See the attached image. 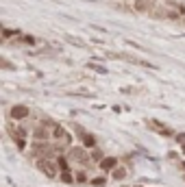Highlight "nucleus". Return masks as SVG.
<instances>
[{
  "mask_svg": "<svg viewBox=\"0 0 185 187\" xmlns=\"http://www.w3.org/2000/svg\"><path fill=\"white\" fill-rule=\"evenodd\" d=\"M35 165H37V170H42V172L46 174L48 179H54V176H59V168H57L54 159H48V157H44V159H39Z\"/></svg>",
  "mask_w": 185,
  "mask_h": 187,
  "instance_id": "obj_1",
  "label": "nucleus"
},
{
  "mask_svg": "<svg viewBox=\"0 0 185 187\" xmlns=\"http://www.w3.org/2000/svg\"><path fill=\"white\" fill-rule=\"evenodd\" d=\"M52 139L61 141V144H72V137L68 135V131H65L61 124H54V126H52Z\"/></svg>",
  "mask_w": 185,
  "mask_h": 187,
  "instance_id": "obj_2",
  "label": "nucleus"
},
{
  "mask_svg": "<svg viewBox=\"0 0 185 187\" xmlns=\"http://www.w3.org/2000/svg\"><path fill=\"white\" fill-rule=\"evenodd\" d=\"M98 165H100V170H102V172H111V170L118 165V159H116V157H102Z\"/></svg>",
  "mask_w": 185,
  "mask_h": 187,
  "instance_id": "obj_3",
  "label": "nucleus"
},
{
  "mask_svg": "<svg viewBox=\"0 0 185 187\" xmlns=\"http://www.w3.org/2000/svg\"><path fill=\"white\" fill-rule=\"evenodd\" d=\"M28 115V107H24V104H15L13 109H11V118L13 120H22V118H26Z\"/></svg>",
  "mask_w": 185,
  "mask_h": 187,
  "instance_id": "obj_4",
  "label": "nucleus"
},
{
  "mask_svg": "<svg viewBox=\"0 0 185 187\" xmlns=\"http://www.w3.org/2000/svg\"><path fill=\"white\" fill-rule=\"evenodd\" d=\"M126 174H129V172H126V168H124V165H116V168L111 170V176H113L116 181H124V179H126Z\"/></svg>",
  "mask_w": 185,
  "mask_h": 187,
  "instance_id": "obj_5",
  "label": "nucleus"
},
{
  "mask_svg": "<svg viewBox=\"0 0 185 187\" xmlns=\"http://www.w3.org/2000/svg\"><path fill=\"white\" fill-rule=\"evenodd\" d=\"M54 163H57V168H59V174H61V172H70V163H68L65 157H57Z\"/></svg>",
  "mask_w": 185,
  "mask_h": 187,
  "instance_id": "obj_6",
  "label": "nucleus"
},
{
  "mask_svg": "<svg viewBox=\"0 0 185 187\" xmlns=\"http://www.w3.org/2000/svg\"><path fill=\"white\" fill-rule=\"evenodd\" d=\"M74 183H79V185H85V183H90V179H87V172H85V170H79V172H76V176H74Z\"/></svg>",
  "mask_w": 185,
  "mask_h": 187,
  "instance_id": "obj_7",
  "label": "nucleus"
},
{
  "mask_svg": "<svg viewBox=\"0 0 185 187\" xmlns=\"http://www.w3.org/2000/svg\"><path fill=\"white\" fill-rule=\"evenodd\" d=\"M72 154H74V159H76V161H85V150L74 148V150H72Z\"/></svg>",
  "mask_w": 185,
  "mask_h": 187,
  "instance_id": "obj_8",
  "label": "nucleus"
},
{
  "mask_svg": "<svg viewBox=\"0 0 185 187\" xmlns=\"http://www.w3.org/2000/svg\"><path fill=\"white\" fill-rule=\"evenodd\" d=\"M61 181L70 185V183H74V174L72 172H61Z\"/></svg>",
  "mask_w": 185,
  "mask_h": 187,
  "instance_id": "obj_9",
  "label": "nucleus"
},
{
  "mask_svg": "<svg viewBox=\"0 0 185 187\" xmlns=\"http://www.w3.org/2000/svg\"><path fill=\"white\" fill-rule=\"evenodd\" d=\"M105 183H107V181H105V179H102V176H100V179H90V185H96V187L105 185Z\"/></svg>",
  "mask_w": 185,
  "mask_h": 187,
  "instance_id": "obj_10",
  "label": "nucleus"
},
{
  "mask_svg": "<svg viewBox=\"0 0 185 187\" xmlns=\"http://www.w3.org/2000/svg\"><path fill=\"white\" fill-rule=\"evenodd\" d=\"M135 187H141V185H135Z\"/></svg>",
  "mask_w": 185,
  "mask_h": 187,
  "instance_id": "obj_11",
  "label": "nucleus"
},
{
  "mask_svg": "<svg viewBox=\"0 0 185 187\" xmlns=\"http://www.w3.org/2000/svg\"><path fill=\"white\" fill-rule=\"evenodd\" d=\"M124 187H126V185H124Z\"/></svg>",
  "mask_w": 185,
  "mask_h": 187,
  "instance_id": "obj_12",
  "label": "nucleus"
}]
</instances>
